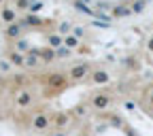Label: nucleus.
<instances>
[{
    "mask_svg": "<svg viewBox=\"0 0 153 136\" xmlns=\"http://www.w3.org/2000/svg\"><path fill=\"white\" fill-rule=\"evenodd\" d=\"M30 7H32L30 0H15V9L17 11H28Z\"/></svg>",
    "mask_w": 153,
    "mask_h": 136,
    "instance_id": "19",
    "label": "nucleus"
},
{
    "mask_svg": "<svg viewBox=\"0 0 153 136\" xmlns=\"http://www.w3.org/2000/svg\"><path fill=\"white\" fill-rule=\"evenodd\" d=\"M57 32H60V34H64V36H66V34H70V32H72V26H70L68 22H62L60 26H57Z\"/></svg>",
    "mask_w": 153,
    "mask_h": 136,
    "instance_id": "21",
    "label": "nucleus"
},
{
    "mask_svg": "<svg viewBox=\"0 0 153 136\" xmlns=\"http://www.w3.org/2000/svg\"><path fill=\"white\" fill-rule=\"evenodd\" d=\"M91 81L96 85H106L111 81V77H108V72L104 68H96V70H91Z\"/></svg>",
    "mask_w": 153,
    "mask_h": 136,
    "instance_id": "9",
    "label": "nucleus"
},
{
    "mask_svg": "<svg viewBox=\"0 0 153 136\" xmlns=\"http://www.w3.org/2000/svg\"><path fill=\"white\" fill-rule=\"evenodd\" d=\"M132 13H134L132 4H119V7H115V9H113L111 17H117V19H121V17H128V15H132Z\"/></svg>",
    "mask_w": 153,
    "mask_h": 136,
    "instance_id": "15",
    "label": "nucleus"
},
{
    "mask_svg": "<svg viewBox=\"0 0 153 136\" xmlns=\"http://www.w3.org/2000/svg\"><path fill=\"white\" fill-rule=\"evenodd\" d=\"M15 102H17L19 106H30V104L34 102V96H32L30 89H19V91L15 94Z\"/></svg>",
    "mask_w": 153,
    "mask_h": 136,
    "instance_id": "6",
    "label": "nucleus"
},
{
    "mask_svg": "<svg viewBox=\"0 0 153 136\" xmlns=\"http://www.w3.org/2000/svg\"><path fill=\"white\" fill-rule=\"evenodd\" d=\"M13 68V64L9 62V57H7V60H0V72H9Z\"/></svg>",
    "mask_w": 153,
    "mask_h": 136,
    "instance_id": "22",
    "label": "nucleus"
},
{
    "mask_svg": "<svg viewBox=\"0 0 153 136\" xmlns=\"http://www.w3.org/2000/svg\"><path fill=\"white\" fill-rule=\"evenodd\" d=\"M41 64H43V60H41V55H38L34 49L26 53V66L24 68H38Z\"/></svg>",
    "mask_w": 153,
    "mask_h": 136,
    "instance_id": "13",
    "label": "nucleus"
},
{
    "mask_svg": "<svg viewBox=\"0 0 153 136\" xmlns=\"http://www.w3.org/2000/svg\"><path fill=\"white\" fill-rule=\"evenodd\" d=\"M81 136H89V134H81Z\"/></svg>",
    "mask_w": 153,
    "mask_h": 136,
    "instance_id": "26",
    "label": "nucleus"
},
{
    "mask_svg": "<svg viewBox=\"0 0 153 136\" xmlns=\"http://www.w3.org/2000/svg\"><path fill=\"white\" fill-rule=\"evenodd\" d=\"M22 24H19V22H15V24H9L7 28H4V36L9 38V41H17V38L19 36H22Z\"/></svg>",
    "mask_w": 153,
    "mask_h": 136,
    "instance_id": "10",
    "label": "nucleus"
},
{
    "mask_svg": "<svg viewBox=\"0 0 153 136\" xmlns=\"http://www.w3.org/2000/svg\"><path fill=\"white\" fill-rule=\"evenodd\" d=\"M70 119H72V113H57L53 115V128H64L70 123Z\"/></svg>",
    "mask_w": 153,
    "mask_h": 136,
    "instance_id": "14",
    "label": "nucleus"
},
{
    "mask_svg": "<svg viewBox=\"0 0 153 136\" xmlns=\"http://www.w3.org/2000/svg\"><path fill=\"white\" fill-rule=\"evenodd\" d=\"M19 24H22L24 28H41V26L47 24V22H45V19H41L38 15H34V13H28L26 17L19 19Z\"/></svg>",
    "mask_w": 153,
    "mask_h": 136,
    "instance_id": "5",
    "label": "nucleus"
},
{
    "mask_svg": "<svg viewBox=\"0 0 153 136\" xmlns=\"http://www.w3.org/2000/svg\"><path fill=\"white\" fill-rule=\"evenodd\" d=\"M55 51H57V57H70V53H72V49H70V47H66V45L57 47Z\"/></svg>",
    "mask_w": 153,
    "mask_h": 136,
    "instance_id": "20",
    "label": "nucleus"
},
{
    "mask_svg": "<svg viewBox=\"0 0 153 136\" xmlns=\"http://www.w3.org/2000/svg\"><path fill=\"white\" fill-rule=\"evenodd\" d=\"M49 126H53V117L47 113H34L30 117V128L36 132H45Z\"/></svg>",
    "mask_w": 153,
    "mask_h": 136,
    "instance_id": "2",
    "label": "nucleus"
},
{
    "mask_svg": "<svg viewBox=\"0 0 153 136\" xmlns=\"http://www.w3.org/2000/svg\"><path fill=\"white\" fill-rule=\"evenodd\" d=\"M64 45L70 47V49H79L81 47V41H79V36H74V34H66L64 36Z\"/></svg>",
    "mask_w": 153,
    "mask_h": 136,
    "instance_id": "18",
    "label": "nucleus"
},
{
    "mask_svg": "<svg viewBox=\"0 0 153 136\" xmlns=\"http://www.w3.org/2000/svg\"><path fill=\"white\" fill-rule=\"evenodd\" d=\"M45 41H47V45H49V47L57 49V47H62V45H64V34H60V32L45 34Z\"/></svg>",
    "mask_w": 153,
    "mask_h": 136,
    "instance_id": "12",
    "label": "nucleus"
},
{
    "mask_svg": "<svg viewBox=\"0 0 153 136\" xmlns=\"http://www.w3.org/2000/svg\"><path fill=\"white\" fill-rule=\"evenodd\" d=\"M143 106H145V111H147V113H151V115H153V85H151V87H147V89H145V94H143Z\"/></svg>",
    "mask_w": 153,
    "mask_h": 136,
    "instance_id": "16",
    "label": "nucleus"
},
{
    "mask_svg": "<svg viewBox=\"0 0 153 136\" xmlns=\"http://www.w3.org/2000/svg\"><path fill=\"white\" fill-rule=\"evenodd\" d=\"M89 104H91L96 111H104V109L111 104V96H108V94H104V91H102V94L98 91V94H94V96H91Z\"/></svg>",
    "mask_w": 153,
    "mask_h": 136,
    "instance_id": "4",
    "label": "nucleus"
},
{
    "mask_svg": "<svg viewBox=\"0 0 153 136\" xmlns=\"http://www.w3.org/2000/svg\"><path fill=\"white\" fill-rule=\"evenodd\" d=\"M13 49H15V51H22V53H28V51H32V47H30V43L26 41V38H22V36H19V38H17V41L13 43Z\"/></svg>",
    "mask_w": 153,
    "mask_h": 136,
    "instance_id": "17",
    "label": "nucleus"
},
{
    "mask_svg": "<svg viewBox=\"0 0 153 136\" xmlns=\"http://www.w3.org/2000/svg\"><path fill=\"white\" fill-rule=\"evenodd\" d=\"M0 19L9 26V24H15V19H17V9L15 7H2L0 9Z\"/></svg>",
    "mask_w": 153,
    "mask_h": 136,
    "instance_id": "8",
    "label": "nucleus"
},
{
    "mask_svg": "<svg viewBox=\"0 0 153 136\" xmlns=\"http://www.w3.org/2000/svg\"><path fill=\"white\" fill-rule=\"evenodd\" d=\"M0 7H4V0H0Z\"/></svg>",
    "mask_w": 153,
    "mask_h": 136,
    "instance_id": "25",
    "label": "nucleus"
},
{
    "mask_svg": "<svg viewBox=\"0 0 153 136\" xmlns=\"http://www.w3.org/2000/svg\"><path fill=\"white\" fill-rule=\"evenodd\" d=\"M147 49H149V51H153V36H151L149 41H147Z\"/></svg>",
    "mask_w": 153,
    "mask_h": 136,
    "instance_id": "23",
    "label": "nucleus"
},
{
    "mask_svg": "<svg viewBox=\"0 0 153 136\" xmlns=\"http://www.w3.org/2000/svg\"><path fill=\"white\" fill-rule=\"evenodd\" d=\"M38 55H41V60L43 62H53V60H57V51L53 49V47H41V49H34Z\"/></svg>",
    "mask_w": 153,
    "mask_h": 136,
    "instance_id": "11",
    "label": "nucleus"
},
{
    "mask_svg": "<svg viewBox=\"0 0 153 136\" xmlns=\"http://www.w3.org/2000/svg\"><path fill=\"white\" fill-rule=\"evenodd\" d=\"M45 83H47V96H53V94H60V91H64L68 85H70V79L66 74H62V72H53V74H49V77H45Z\"/></svg>",
    "mask_w": 153,
    "mask_h": 136,
    "instance_id": "1",
    "label": "nucleus"
},
{
    "mask_svg": "<svg viewBox=\"0 0 153 136\" xmlns=\"http://www.w3.org/2000/svg\"><path fill=\"white\" fill-rule=\"evenodd\" d=\"M91 74V68L87 64H74L72 68H68V79L70 81H83Z\"/></svg>",
    "mask_w": 153,
    "mask_h": 136,
    "instance_id": "3",
    "label": "nucleus"
},
{
    "mask_svg": "<svg viewBox=\"0 0 153 136\" xmlns=\"http://www.w3.org/2000/svg\"><path fill=\"white\" fill-rule=\"evenodd\" d=\"M51 136H64V134H62V132H55V134H51Z\"/></svg>",
    "mask_w": 153,
    "mask_h": 136,
    "instance_id": "24",
    "label": "nucleus"
},
{
    "mask_svg": "<svg viewBox=\"0 0 153 136\" xmlns=\"http://www.w3.org/2000/svg\"><path fill=\"white\" fill-rule=\"evenodd\" d=\"M7 57H9V62H11L13 66H17V68H24V66H26V53H22V51L9 49Z\"/></svg>",
    "mask_w": 153,
    "mask_h": 136,
    "instance_id": "7",
    "label": "nucleus"
}]
</instances>
